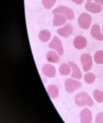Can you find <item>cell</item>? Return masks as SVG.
<instances>
[{"label":"cell","instance_id":"cell-1","mask_svg":"<svg viewBox=\"0 0 103 123\" xmlns=\"http://www.w3.org/2000/svg\"><path fill=\"white\" fill-rule=\"evenodd\" d=\"M75 101L76 105L79 107H85V106L92 107L94 105V102L92 99L86 92L78 93L75 96Z\"/></svg>","mask_w":103,"mask_h":123},{"label":"cell","instance_id":"cell-2","mask_svg":"<svg viewBox=\"0 0 103 123\" xmlns=\"http://www.w3.org/2000/svg\"><path fill=\"white\" fill-rule=\"evenodd\" d=\"M92 19L90 14H89L88 13H82L79 16L77 22L79 26L82 29L87 30L90 28L92 23Z\"/></svg>","mask_w":103,"mask_h":123},{"label":"cell","instance_id":"cell-3","mask_svg":"<svg viewBox=\"0 0 103 123\" xmlns=\"http://www.w3.org/2000/svg\"><path fill=\"white\" fill-rule=\"evenodd\" d=\"M65 89L68 93H73L82 87V84L79 81L74 79H67L65 82Z\"/></svg>","mask_w":103,"mask_h":123},{"label":"cell","instance_id":"cell-4","mask_svg":"<svg viewBox=\"0 0 103 123\" xmlns=\"http://www.w3.org/2000/svg\"><path fill=\"white\" fill-rule=\"evenodd\" d=\"M52 13L54 14H62L69 20H72L75 17V14H74V12L72 11V9L67 6H60L54 9L52 11Z\"/></svg>","mask_w":103,"mask_h":123},{"label":"cell","instance_id":"cell-5","mask_svg":"<svg viewBox=\"0 0 103 123\" xmlns=\"http://www.w3.org/2000/svg\"><path fill=\"white\" fill-rule=\"evenodd\" d=\"M48 47L51 49L56 50V52H57L60 55H62L64 54V48L62 43L57 36H54L53 37L52 41L49 43Z\"/></svg>","mask_w":103,"mask_h":123},{"label":"cell","instance_id":"cell-6","mask_svg":"<svg viewBox=\"0 0 103 123\" xmlns=\"http://www.w3.org/2000/svg\"><path fill=\"white\" fill-rule=\"evenodd\" d=\"M81 63L82 65L83 71L87 72L92 68V58L89 53H84L81 56Z\"/></svg>","mask_w":103,"mask_h":123},{"label":"cell","instance_id":"cell-7","mask_svg":"<svg viewBox=\"0 0 103 123\" xmlns=\"http://www.w3.org/2000/svg\"><path fill=\"white\" fill-rule=\"evenodd\" d=\"M80 122L81 123H92V114L88 108H85L80 112Z\"/></svg>","mask_w":103,"mask_h":123},{"label":"cell","instance_id":"cell-8","mask_svg":"<svg viewBox=\"0 0 103 123\" xmlns=\"http://www.w3.org/2000/svg\"><path fill=\"white\" fill-rule=\"evenodd\" d=\"M73 45L75 48L78 50H82L86 48L87 45V41L86 38L83 36H77L73 40Z\"/></svg>","mask_w":103,"mask_h":123},{"label":"cell","instance_id":"cell-9","mask_svg":"<svg viewBox=\"0 0 103 123\" xmlns=\"http://www.w3.org/2000/svg\"><path fill=\"white\" fill-rule=\"evenodd\" d=\"M43 74L49 78H54L56 75V68L51 64H44L42 68Z\"/></svg>","mask_w":103,"mask_h":123},{"label":"cell","instance_id":"cell-10","mask_svg":"<svg viewBox=\"0 0 103 123\" xmlns=\"http://www.w3.org/2000/svg\"><path fill=\"white\" fill-rule=\"evenodd\" d=\"M103 5L95 3V2H92V1H90V2H87L85 4V9L88 11L94 14H97V13H100L102 9H103Z\"/></svg>","mask_w":103,"mask_h":123},{"label":"cell","instance_id":"cell-11","mask_svg":"<svg viewBox=\"0 0 103 123\" xmlns=\"http://www.w3.org/2000/svg\"><path fill=\"white\" fill-rule=\"evenodd\" d=\"M72 31H73V27H72V25L67 24L63 27L59 28L57 30V34L62 37H67L70 35H71V34L72 33Z\"/></svg>","mask_w":103,"mask_h":123},{"label":"cell","instance_id":"cell-12","mask_svg":"<svg viewBox=\"0 0 103 123\" xmlns=\"http://www.w3.org/2000/svg\"><path fill=\"white\" fill-rule=\"evenodd\" d=\"M91 35L93 38H95V40H98L99 41H102L103 40V35L101 32L100 30V27L99 25L95 24L94 25H92L91 31H90Z\"/></svg>","mask_w":103,"mask_h":123},{"label":"cell","instance_id":"cell-13","mask_svg":"<svg viewBox=\"0 0 103 123\" xmlns=\"http://www.w3.org/2000/svg\"><path fill=\"white\" fill-rule=\"evenodd\" d=\"M69 64L70 65V66L72 68V74H71L72 78H74L76 79H81L82 77V72H81L80 68L78 67V66L72 61L69 62Z\"/></svg>","mask_w":103,"mask_h":123},{"label":"cell","instance_id":"cell-14","mask_svg":"<svg viewBox=\"0 0 103 123\" xmlns=\"http://www.w3.org/2000/svg\"><path fill=\"white\" fill-rule=\"evenodd\" d=\"M67 17L62 14H55L53 19V25L55 27L62 26L67 22Z\"/></svg>","mask_w":103,"mask_h":123},{"label":"cell","instance_id":"cell-15","mask_svg":"<svg viewBox=\"0 0 103 123\" xmlns=\"http://www.w3.org/2000/svg\"><path fill=\"white\" fill-rule=\"evenodd\" d=\"M46 58L47 60V61L50 62V63H58L60 61V55L54 52V51H48L47 55H46Z\"/></svg>","mask_w":103,"mask_h":123},{"label":"cell","instance_id":"cell-16","mask_svg":"<svg viewBox=\"0 0 103 123\" xmlns=\"http://www.w3.org/2000/svg\"><path fill=\"white\" fill-rule=\"evenodd\" d=\"M47 93L51 99H56L59 97V88L56 85H49L47 87Z\"/></svg>","mask_w":103,"mask_h":123},{"label":"cell","instance_id":"cell-17","mask_svg":"<svg viewBox=\"0 0 103 123\" xmlns=\"http://www.w3.org/2000/svg\"><path fill=\"white\" fill-rule=\"evenodd\" d=\"M51 38V32L48 30H42L39 32V39L44 43L48 42Z\"/></svg>","mask_w":103,"mask_h":123},{"label":"cell","instance_id":"cell-18","mask_svg":"<svg viewBox=\"0 0 103 123\" xmlns=\"http://www.w3.org/2000/svg\"><path fill=\"white\" fill-rule=\"evenodd\" d=\"M59 71L62 76H68L72 72V68L70 64L62 63L59 68Z\"/></svg>","mask_w":103,"mask_h":123},{"label":"cell","instance_id":"cell-19","mask_svg":"<svg viewBox=\"0 0 103 123\" xmlns=\"http://www.w3.org/2000/svg\"><path fill=\"white\" fill-rule=\"evenodd\" d=\"M95 75L92 73H87L85 76H84V80L88 84H92L94 83V81H95Z\"/></svg>","mask_w":103,"mask_h":123},{"label":"cell","instance_id":"cell-20","mask_svg":"<svg viewBox=\"0 0 103 123\" xmlns=\"http://www.w3.org/2000/svg\"><path fill=\"white\" fill-rule=\"evenodd\" d=\"M94 60L98 64H103V50H98L95 53Z\"/></svg>","mask_w":103,"mask_h":123},{"label":"cell","instance_id":"cell-21","mask_svg":"<svg viewBox=\"0 0 103 123\" xmlns=\"http://www.w3.org/2000/svg\"><path fill=\"white\" fill-rule=\"evenodd\" d=\"M93 96H94V98L95 99L99 102V103H101L103 102V92H101L98 89H96L94 91V93H93Z\"/></svg>","mask_w":103,"mask_h":123},{"label":"cell","instance_id":"cell-22","mask_svg":"<svg viewBox=\"0 0 103 123\" xmlns=\"http://www.w3.org/2000/svg\"><path fill=\"white\" fill-rule=\"evenodd\" d=\"M56 1L57 0H42V4L44 8H46L47 9H49L54 5Z\"/></svg>","mask_w":103,"mask_h":123},{"label":"cell","instance_id":"cell-23","mask_svg":"<svg viewBox=\"0 0 103 123\" xmlns=\"http://www.w3.org/2000/svg\"><path fill=\"white\" fill-rule=\"evenodd\" d=\"M95 123H103V112L98 114L95 118Z\"/></svg>","mask_w":103,"mask_h":123},{"label":"cell","instance_id":"cell-24","mask_svg":"<svg viewBox=\"0 0 103 123\" xmlns=\"http://www.w3.org/2000/svg\"><path fill=\"white\" fill-rule=\"evenodd\" d=\"M87 2H90V1H94L95 3H98V4H100L101 5L103 6V0H87Z\"/></svg>","mask_w":103,"mask_h":123},{"label":"cell","instance_id":"cell-25","mask_svg":"<svg viewBox=\"0 0 103 123\" xmlns=\"http://www.w3.org/2000/svg\"><path fill=\"white\" fill-rule=\"evenodd\" d=\"M72 1L77 4H81L84 1V0H72Z\"/></svg>","mask_w":103,"mask_h":123},{"label":"cell","instance_id":"cell-26","mask_svg":"<svg viewBox=\"0 0 103 123\" xmlns=\"http://www.w3.org/2000/svg\"><path fill=\"white\" fill-rule=\"evenodd\" d=\"M102 30H103V29H102Z\"/></svg>","mask_w":103,"mask_h":123}]
</instances>
